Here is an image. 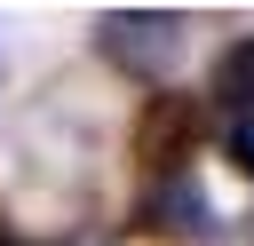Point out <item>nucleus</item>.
<instances>
[{"label":"nucleus","instance_id":"nucleus-5","mask_svg":"<svg viewBox=\"0 0 254 246\" xmlns=\"http://www.w3.org/2000/svg\"><path fill=\"white\" fill-rule=\"evenodd\" d=\"M222 151H230V167H238V175H254V111H238V119H230Z\"/></svg>","mask_w":254,"mask_h":246},{"label":"nucleus","instance_id":"nucleus-7","mask_svg":"<svg viewBox=\"0 0 254 246\" xmlns=\"http://www.w3.org/2000/svg\"><path fill=\"white\" fill-rule=\"evenodd\" d=\"M246 238H254V222H246Z\"/></svg>","mask_w":254,"mask_h":246},{"label":"nucleus","instance_id":"nucleus-6","mask_svg":"<svg viewBox=\"0 0 254 246\" xmlns=\"http://www.w3.org/2000/svg\"><path fill=\"white\" fill-rule=\"evenodd\" d=\"M0 246H8V222H0Z\"/></svg>","mask_w":254,"mask_h":246},{"label":"nucleus","instance_id":"nucleus-2","mask_svg":"<svg viewBox=\"0 0 254 246\" xmlns=\"http://www.w3.org/2000/svg\"><path fill=\"white\" fill-rule=\"evenodd\" d=\"M198 135H206V103H198L190 87H159V95L135 111V159H143L151 175H183V159L198 151Z\"/></svg>","mask_w":254,"mask_h":246},{"label":"nucleus","instance_id":"nucleus-3","mask_svg":"<svg viewBox=\"0 0 254 246\" xmlns=\"http://www.w3.org/2000/svg\"><path fill=\"white\" fill-rule=\"evenodd\" d=\"M135 230H151V238H206V230H214V206H206V190L190 183V167H183V175H159V183L135 198Z\"/></svg>","mask_w":254,"mask_h":246},{"label":"nucleus","instance_id":"nucleus-4","mask_svg":"<svg viewBox=\"0 0 254 246\" xmlns=\"http://www.w3.org/2000/svg\"><path fill=\"white\" fill-rule=\"evenodd\" d=\"M214 95H222L230 111H254V32L214 56Z\"/></svg>","mask_w":254,"mask_h":246},{"label":"nucleus","instance_id":"nucleus-8","mask_svg":"<svg viewBox=\"0 0 254 246\" xmlns=\"http://www.w3.org/2000/svg\"><path fill=\"white\" fill-rule=\"evenodd\" d=\"M8 246H16V238H8Z\"/></svg>","mask_w":254,"mask_h":246},{"label":"nucleus","instance_id":"nucleus-1","mask_svg":"<svg viewBox=\"0 0 254 246\" xmlns=\"http://www.w3.org/2000/svg\"><path fill=\"white\" fill-rule=\"evenodd\" d=\"M183 40H190V24L167 16V8H111V16H95V56L111 71H127V79H151V87H167V71L183 63Z\"/></svg>","mask_w":254,"mask_h":246}]
</instances>
